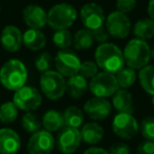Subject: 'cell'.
Listing matches in <instances>:
<instances>
[{
	"label": "cell",
	"instance_id": "8",
	"mask_svg": "<svg viewBox=\"0 0 154 154\" xmlns=\"http://www.w3.org/2000/svg\"><path fill=\"white\" fill-rule=\"evenodd\" d=\"M42 101L41 94L36 88L30 86H23L19 90L15 91L13 103L18 109L22 111L31 112L39 108Z\"/></svg>",
	"mask_w": 154,
	"mask_h": 154
},
{
	"label": "cell",
	"instance_id": "31",
	"mask_svg": "<svg viewBox=\"0 0 154 154\" xmlns=\"http://www.w3.org/2000/svg\"><path fill=\"white\" fill-rule=\"evenodd\" d=\"M139 129L146 140L154 141V116H147L143 118Z\"/></svg>",
	"mask_w": 154,
	"mask_h": 154
},
{
	"label": "cell",
	"instance_id": "1",
	"mask_svg": "<svg viewBox=\"0 0 154 154\" xmlns=\"http://www.w3.org/2000/svg\"><path fill=\"white\" fill-rule=\"evenodd\" d=\"M96 64L105 72L116 74L125 66V58L122 51L114 43H100L94 54Z\"/></svg>",
	"mask_w": 154,
	"mask_h": 154
},
{
	"label": "cell",
	"instance_id": "15",
	"mask_svg": "<svg viewBox=\"0 0 154 154\" xmlns=\"http://www.w3.org/2000/svg\"><path fill=\"white\" fill-rule=\"evenodd\" d=\"M22 17L26 24L30 29H40L45 28L48 24V15L41 7L36 5H31L24 8L22 12Z\"/></svg>",
	"mask_w": 154,
	"mask_h": 154
},
{
	"label": "cell",
	"instance_id": "21",
	"mask_svg": "<svg viewBox=\"0 0 154 154\" xmlns=\"http://www.w3.org/2000/svg\"><path fill=\"white\" fill-rule=\"evenodd\" d=\"M82 139L88 145H96L103 138V128L96 122L86 124L80 130Z\"/></svg>",
	"mask_w": 154,
	"mask_h": 154
},
{
	"label": "cell",
	"instance_id": "27",
	"mask_svg": "<svg viewBox=\"0 0 154 154\" xmlns=\"http://www.w3.org/2000/svg\"><path fill=\"white\" fill-rule=\"evenodd\" d=\"M116 80H117L118 87L120 89H127L133 86L135 84L137 79V74H136V70L132 68H122V70H119L115 75Z\"/></svg>",
	"mask_w": 154,
	"mask_h": 154
},
{
	"label": "cell",
	"instance_id": "9",
	"mask_svg": "<svg viewBox=\"0 0 154 154\" xmlns=\"http://www.w3.org/2000/svg\"><path fill=\"white\" fill-rule=\"evenodd\" d=\"M112 130L122 139H131L139 130L136 118L129 113H117L112 120Z\"/></svg>",
	"mask_w": 154,
	"mask_h": 154
},
{
	"label": "cell",
	"instance_id": "29",
	"mask_svg": "<svg viewBox=\"0 0 154 154\" xmlns=\"http://www.w3.org/2000/svg\"><path fill=\"white\" fill-rule=\"evenodd\" d=\"M52 39L54 45L60 50H66L73 45V36L68 30L56 31Z\"/></svg>",
	"mask_w": 154,
	"mask_h": 154
},
{
	"label": "cell",
	"instance_id": "11",
	"mask_svg": "<svg viewBox=\"0 0 154 154\" xmlns=\"http://www.w3.org/2000/svg\"><path fill=\"white\" fill-rule=\"evenodd\" d=\"M82 134L78 128L64 126L57 135V148L63 154H73L82 143Z\"/></svg>",
	"mask_w": 154,
	"mask_h": 154
},
{
	"label": "cell",
	"instance_id": "22",
	"mask_svg": "<svg viewBox=\"0 0 154 154\" xmlns=\"http://www.w3.org/2000/svg\"><path fill=\"white\" fill-rule=\"evenodd\" d=\"M41 125L45 131L49 132H57L64 127L63 116L57 110H49L42 116Z\"/></svg>",
	"mask_w": 154,
	"mask_h": 154
},
{
	"label": "cell",
	"instance_id": "14",
	"mask_svg": "<svg viewBox=\"0 0 154 154\" xmlns=\"http://www.w3.org/2000/svg\"><path fill=\"white\" fill-rule=\"evenodd\" d=\"M112 105L107 98L93 97L86 101L84 111L94 122H100L111 114Z\"/></svg>",
	"mask_w": 154,
	"mask_h": 154
},
{
	"label": "cell",
	"instance_id": "38",
	"mask_svg": "<svg viewBox=\"0 0 154 154\" xmlns=\"http://www.w3.org/2000/svg\"><path fill=\"white\" fill-rule=\"evenodd\" d=\"M84 154H110L109 151H107L103 148L99 147H90L84 152Z\"/></svg>",
	"mask_w": 154,
	"mask_h": 154
},
{
	"label": "cell",
	"instance_id": "6",
	"mask_svg": "<svg viewBox=\"0 0 154 154\" xmlns=\"http://www.w3.org/2000/svg\"><path fill=\"white\" fill-rule=\"evenodd\" d=\"M119 89L114 74L109 72H98L89 82V90L94 97L108 98Z\"/></svg>",
	"mask_w": 154,
	"mask_h": 154
},
{
	"label": "cell",
	"instance_id": "39",
	"mask_svg": "<svg viewBox=\"0 0 154 154\" xmlns=\"http://www.w3.org/2000/svg\"><path fill=\"white\" fill-rule=\"evenodd\" d=\"M148 16L151 20L154 21V0H150L148 5Z\"/></svg>",
	"mask_w": 154,
	"mask_h": 154
},
{
	"label": "cell",
	"instance_id": "42",
	"mask_svg": "<svg viewBox=\"0 0 154 154\" xmlns=\"http://www.w3.org/2000/svg\"><path fill=\"white\" fill-rule=\"evenodd\" d=\"M0 154H1V153H0Z\"/></svg>",
	"mask_w": 154,
	"mask_h": 154
},
{
	"label": "cell",
	"instance_id": "16",
	"mask_svg": "<svg viewBox=\"0 0 154 154\" xmlns=\"http://www.w3.org/2000/svg\"><path fill=\"white\" fill-rule=\"evenodd\" d=\"M0 42L5 51L15 53L22 45L21 31L15 26H7L0 35Z\"/></svg>",
	"mask_w": 154,
	"mask_h": 154
},
{
	"label": "cell",
	"instance_id": "17",
	"mask_svg": "<svg viewBox=\"0 0 154 154\" xmlns=\"http://www.w3.org/2000/svg\"><path fill=\"white\" fill-rule=\"evenodd\" d=\"M21 147V140L12 129H0V153L17 154Z\"/></svg>",
	"mask_w": 154,
	"mask_h": 154
},
{
	"label": "cell",
	"instance_id": "20",
	"mask_svg": "<svg viewBox=\"0 0 154 154\" xmlns=\"http://www.w3.org/2000/svg\"><path fill=\"white\" fill-rule=\"evenodd\" d=\"M22 43L31 51H39L47 45V38L40 30L29 29L22 34Z\"/></svg>",
	"mask_w": 154,
	"mask_h": 154
},
{
	"label": "cell",
	"instance_id": "40",
	"mask_svg": "<svg viewBox=\"0 0 154 154\" xmlns=\"http://www.w3.org/2000/svg\"><path fill=\"white\" fill-rule=\"evenodd\" d=\"M151 58H153L154 59V47L151 49Z\"/></svg>",
	"mask_w": 154,
	"mask_h": 154
},
{
	"label": "cell",
	"instance_id": "25",
	"mask_svg": "<svg viewBox=\"0 0 154 154\" xmlns=\"http://www.w3.org/2000/svg\"><path fill=\"white\" fill-rule=\"evenodd\" d=\"M62 116H63L64 126L73 127V128L82 127L85 120L84 112L78 107H75V106H71V107L66 108L64 110Z\"/></svg>",
	"mask_w": 154,
	"mask_h": 154
},
{
	"label": "cell",
	"instance_id": "12",
	"mask_svg": "<svg viewBox=\"0 0 154 154\" xmlns=\"http://www.w3.org/2000/svg\"><path fill=\"white\" fill-rule=\"evenodd\" d=\"M55 147V138L51 132L39 130L33 133L28 141L29 154H51Z\"/></svg>",
	"mask_w": 154,
	"mask_h": 154
},
{
	"label": "cell",
	"instance_id": "26",
	"mask_svg": "<svg viewBox=\"0 0 154 154\" xmlns=\"http://www.w3.org/2000/svg\"><path fill=\"white\" fill-rule=\"evenodd\" d=\"M138 79L141 88L150 95H154V66L148 64L139 70Z\"/></svg>",
	"mask_w": 154,
	"mask_h": 154
},
{
	"label": "cell",
	"instance_id": "36",
	"mask_svg": "<svg viewBox=\"0 0 154 154\" xmlns=\"http://www.w3.org/2000/svg\"><path fill=\"white\" fill-rule=\"evenodd\" d=\"M137 154H154V141H141L136 149Z\"/></svg>",
	"mask_w": 154,
	"mask_h": 154
},
{
	"label": "cell",
	"instance_id": "10",
	"mask_svg": "<svg viewBox=\"0 0 154 154\" xmlns=\"http://www.w3.org/2000/svg\"><path fill=\"white\" fill-rule=\"evenodd\" d=\"M106 29L110 36L116 39H124L128 37L131 31V21L126 14L114 11L106 17Z\"/></svg>",
	"mask_w": 154,
	"mask_h": 154
},
{
	"label": "cell",
	"instance_id": "41",
	"mask_svg": "<svg viewBox=\"0 0 154 154\" xmlns=\"http://www.w3.org/2000/svg\"><path fill=\"white\" fill-rule=\"evenodd\" d=\"M152 105L154 106V95H152Z\"/></svg>",
	"mask_w": 154,
	"mask_h": 154
},
{
	"label": "cell",
	"instance_id": "35",
	"mask_svg": "<svg viewBox=\"0 0 154 154\" xmlns=\"http://www.w3.org/2000/svg\"><path fill=\"white\" fill-rule=\"evenodd\" d=\"M93 35H94V40H96L99 45L108 42L109 38L111 37L109 32L107 31V29H106V26H101V28L93 31Z\"/></svg>",
	"mask_w": 154,
	"mask_h": 154
},
{
	"label": "cell",
	"instance_id": "7",
	"mask_svg": "<svg viewBox=\"0 0 154 154\" xmlns=\"http://www.w3.org/2000/svg\"><path fill=\"white\" fill-rule=\"evenodd\" d=\"M56 71L66 77H71L79 73L80 61L79 56L71 50H60L54 58Z\"/></svg>",
	"mask_w": 154,
	"mask_h": 154
},
{
	"label": "cell",
	"instance_id": "34",
	"mask_svg": "<svg viewBox=\"0 0 154 154\" xmlns=\"http://www.w3.org/2000/svg\"><path fill=\"white\" fill-rule=\"evenodd\" d=\"M136 0H117L116 1V10L127 15L136 8Z\"/></svg>",
	"mask_w": 154,
	"mask_h": 154
},
{
	"label": "cell",
	"instance_id": "2",
	"mask_svg": "<svg viewBox=\"0 0 154 154\" xmlns=\"http://www.w3.org/2000/svg\"><path fill=\"white\" fill-rule=\"evenodd\" d=\"M28 71L22 61L10 59L0 69V82L10 91H17L26 85Z\"/></svg>",
	"mask_w": 154,
	"mask_h": 154
},
{
	"label": "cell",
	"instance_id": "13",
	"mask_svg": "<svg viewBox=\"0 0 154 154\" xmlns=\"http://www.w3.org/2000/svg\"><path fill=\"white\" fill-rule=\"evenodd\" d=\"M80 20L86 29L95 31L103 26L106 15L100 5L95 2H89L80 10Z\"/></svg>",
	"mask_w": 154,
	"mask_h": 154
},
{
	"label": "cell",
	"instance_id": "37",
	"mask_svg": "<svg viewBox=\"0 0 154 154\" xmlns=\"http://www.w3.org/2000/svg\"><path fill=\"white\" fill-rule=\"evenodd\" d=\"M110 154H130V147L126 143H117L109 150Z\"/></svg>",
	"mask_w": 154,
	"mask_h": 154
},
{
	"label": "cell",
	"instance_id": "24",
	"mask_svg": "<svg viewBox=\"0 0 154 154\" xmlns=\"http://www.w3.org/2000/svg\"><path fill=\"white\" fill-rule=\"evenodd\" d=\"M94 35L93 31L88 29H80L73 36V45L76 50H88L94 43Z\"/></svg>",
	"mask_w": 154,
	"mask_h": 154
},
{
	"label": "cell",
	"instance_id": "28",
	"mask_svg": "<svg viewBox=\"0 0 154 154\" xmlns=\"http://www.w3.org/2000/svg\"><path fill=\"white\" fill-rule=\"evenodd\" d=\"M18 108L13 101L5 103L0 107V122L3 124H11L17 118Z\"/></svg>",
	"mask_w": 154,
	"mask_h": 154
},
{
	"label": "cell",
	"instance_id": "18",
	"mask_svg": "<svg viewBox=\"0 0 154 154\" xmlns=\"http://www.w3.org/2000/svg\"><path fill=\"white\" fill-rule=\"evenodd\" d=\"M114 109L118 113H129L134 112V103H133L132 93L127 89H118L112 96V103Z\"/></svg>",
	"mask_w": 154,
	"mask_h": 154
},
{
	"label": "cell",
	"instance_id": "33",
	"mask_svg": "<svg viewBox=\"0 0 154 154\" xmlns=\"http://www.w3.org/2000/svg\"><path fill=\"white\" fill-rule=\"evenodd\" d=\"M98 66L96 62L91 61V60H86L82 62L79 69V74L84 76L86 79H92L93 77L98 73Z\"/></svg>",
	"mask_w": 154,
	"mask_h": 154
},
{
	"label": "cell",
	"instance_id": "32",
	"mask_svg": "<svg viewBox=\"0 0 154 154\" xmlns=\"http://www.w3.org/2000/svg\"><path fill=\"white\" fill-rule=\"evenodd\" d=\"M53 63V58L51 54L48 52H42L35 58V68L40 73H45L49 71Z\"/></svg>",
	"mask_w": 154,
	"mask_h": 154
},
{
	"label": "cell",
	"instance_id": "30",
	"mask_svg": "<svg viewBox=\"0 0 154 154\" xmlns=\"http://www.w3.org/2000/svg\"><path fill=\"white\" fill-rule=\"evenodd\" d=\"M22 128L29 133H35L40 130L41 128V122L38 118V116L35 115L32 112H26L21 119Z\"/></svg>",
	"mask_w": 154,
	"mask_h": 154
},
{
	"label": "cell",
	"instance_id": "19",
	"mask_svg": "<svg viewBox=\"0 0 154 154\" xmlns=\"http://www.w3.org/2000/svg\"><path fill=\"white\" fill-rule=\"evenodd\" d=\"M89 89L88 79L78 73L69 77L66 80V92L73 99L80 98Z\"/></svg>",
	"mask_w": 154,
	"mask_h": 154
},
{
	"label": "cell",
	"instance_id": "4",
	"mask_svg": "<svg viewBox=\"0 0 154 154\" xmlns=\"http://www.w3.org/2000/svg\"><path fill=\"white\" fill-rule=\"evenodd\" d=\"M48 24L53 30H68L77 19V10L70 3H58L47 13Z\"/></svg>",
	"mask_w": 154,
	"mask_h": 154
},
{
	"label": "cell",
	"instance_id": "5",
	"mask_svg": "<svg viewBox=\"0 0 154 154\" xmlns=\"http://www.w3.org/2000/svg\"><path fill=\"white\" fill-rule=\"evenodd\" d=\"M39 85L42 94L51 100L60 99L66 92V80L57 71L49 70L42 73Z\"/></svg>",
	"mask_w": 154,
	"mask_h": 154
},
{
	"label": "cell",
	"instance_id": "3",
	"mask_svg": "<svg viewBox=\"0 0 154 154\" xmlns=\"http://www.w3.org/2000/svg\"><path fill=\"white\" fill-rule=\"evenodd\" d=\"M125 63L134 70H140L148 66L151 59V49L147 41L138 38L131 39L125 47L124 51Z\"/></svg>",
	"mask_w": 154,
	"mask_h": 154
},
{
	"label": "cell",
	"instance_id": "23",
	"mask_svg": "<svg viewBox=\"0 0 154 154\" xmlns=\"http://www.w3.org/2000/svg\"><path fill=\"white\" fill-rule=\"evenodd\" d=\"M135 38L141 40H149L154 37V21L150 18H143L136 21L133 28Z\"/></svg>",
	"mask_w": 154,
	"mask_h": 154
}]
</instances>
